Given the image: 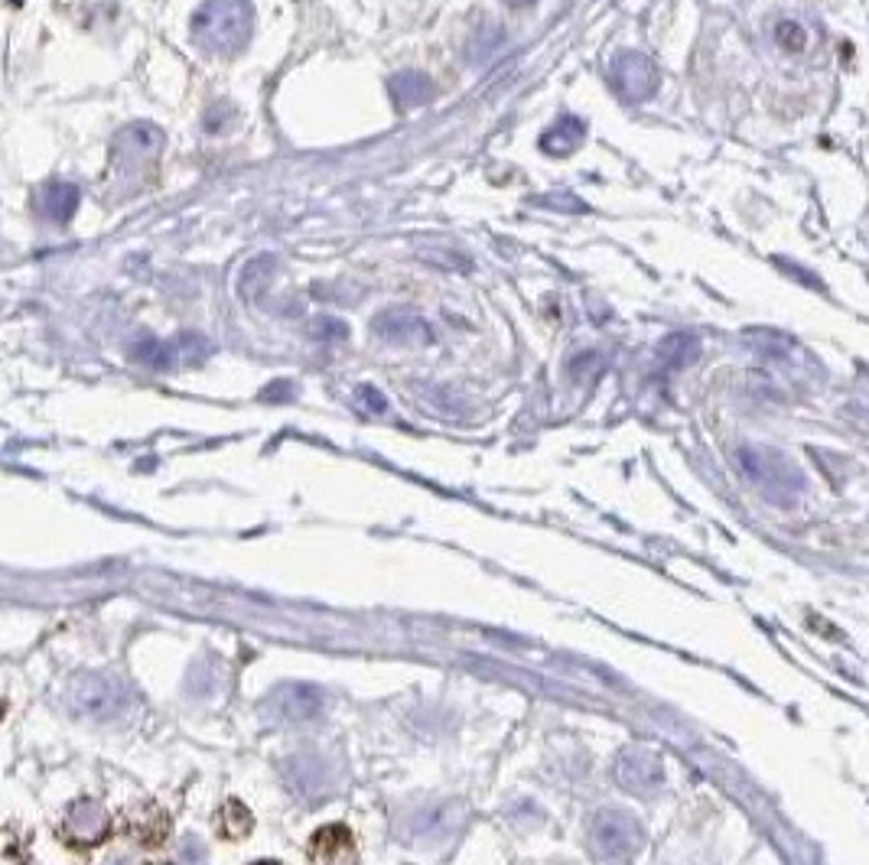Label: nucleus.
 I'll return each mask as SVG.
<instances>
[{
  "label": "nucleus",
  "mask_w": 869,
  "mask_h": 865,
  "mask_svg": "<svg viewBox=\"0 0 869 865\" xmlns=\"http://www.w3.org/2000/svg\"><path fill=\"white\" fill-rule=\"evenodd\" d=\"M697 355H700V338L690 336V333H675V336H668L658 345V358H661L665 368H671V372L690 365V362H697Z\"/></svg>",
  "instance_id": "obj_14"
},
{
  "label": "nucleus",
  "mask_w": 869,
  "mask_h": 865,
  "mask_svg": "<svg viewBox=\"0 0 869 865\" xmlns=\"http://www.w3.org/2000/svg\"><path fill=\"white\" fill-rule=\"evenodd\" d=\"M583 141H586V124L579 118H574V114H567L550 131H544L540 150L550 153V156H570V153H577V146Z\"/></svg>",
  "instance_id": "obj_11"
},
{
  "label": "nucleus",
  "mask_w": 869,
  "mask_h": 865,
  "mask_svg": "<svg viewBox=\"0 0 869 865\" xmlns=\"http://www.w3.org/2000/svg\"><path fill=\"white\" fill-rule=\"evenodd\" d=\"M613 85L616 92L628 101H645L658 92L661 85V72L658 65L641 55V52H623L616 62H613Z\"/></svg>",
  "instance_id": "obj_5"
},
{
  "label": "nucleus",
  "mask_w": 869,
  "mask_h": 865,
  "mask_svg": "<svg viewBox=\"0 0 869 865\" xmlns=\"http://www.w3.org/2000/svg\"><path fill=\"white\" fill-rule=\"evenodd\" d=\"M775 40H778V47L781 49H805V43H808V33H805V27H801V23L781 20V23L775 27Z\"/></svg>",
  "instance_id": "obj_18"
},
{
  "label": "nucleus",
  "mask_w": 869,
  "mask_h": 865,
  "mask_svg": "<svg viewBox=\"0 0 869 865\" xmlns=\"http://www.w3.org/2000/svg\"><path fill=\"white\" fill-rule=\"evenodd\" d=\"M254 30L251 0H205L193 13V43L209 55H235Z\"/></svg>",
  "instance_id": "obj_1"
},
{
  "label": "nucleus",
  "mask_w": 869,
  "mask_h": 865,
  "mask_svg": "<svg viewBox=\"0 0 869 865\" xmlns=\"http://www.w3.org/2000/svg\"><path fill=\"white\" fill-rule=\"evenodd\" d=\"M616 781L631 794H655L665 784L661 759L645 749H628L616 762Z\"/></svg>",
  "instance_id": "obj_6"
},
{
  "label": "nucleus",
  "mask_w": 869,
  "mask_h": 865,
  "mask_svg": "<svg viewBox=\"0 0 869 865\" xmlns=\"http://www.w3.org/2000/svg\"><path fill=\"white\" fill-rule=\"evenodd\" d=\"M72 700L75 710L82 716H98V720H111L128 706V693L118 680L108 676H82L72 686Z\"/></svg>",
  "instance_id": "obj_4"
},
{
  "label": "nucleus",
  "mask_w": 869,
  "mask_h": 865,
  "mask_svg": "<svg viewBox=\"0 0 869 865\" xmlns=\"http://www.w3.org/2000/svg\"><path fill=\"white\" fill-rule=\"evenodd\" d=\"M355 404H358L365 414H382V410H385V394H382L378 387L362 385L355 390Z\"/></svg>",
  "instance_id": "obj_20"
},
{
  "label": "nucleus",
  "mask_w": 869,
  "mask_h": 865,
  "mask_svg": "<svg viewBox=\"0 0 869 865\" xmlns=\"http://www.w3.org/2000/svg\"><path fill=\"white\" fill-rule=\"evenodd\" d=\"M589 843L599 859L626 865L641 846V826L619 811H603L589 826Z\"/></svg>",
  "instance_id": "obj_3"
},
{
  "label": "nucleus",
  "mask_w": 869,
  "mask_h": 865,
  "mask_svg": "<svg viewBox=\"0 0 869 865\" xmlns=\"http://www.w3.org/2000/svg\"><path fill=\"white\" fill-rule=\"evenodd\" d=\"M131 355L138 358V362H144L150 368H170L173 362H176V345H166V342H160V338H141L134 348H131Z\"/></svg>",
  "instance_id": "obj_16"
},
{
  "label": "nucleus",
  "mask_w": 869,
  "mask_h": 865,
  "mask_svg": "<svg viewBox=\"0 0 869 865\" xmlns=\"http://www.w3.org/2000/svg\"><path fill=\"white\" fill-rule=\"evenodd\" d=\"M505 3H508L512 10H525V7H532L534 0H505Z\"/></svg>",
  "instance_id": "obj_23"
},
{
  "label": "nucleus",
  "mask_w": 869,
  "mask_h": 865,
  "mask_svg": "<svg viewBox=\"0 0 869 865\" xmlns=\"http://www.w3.org/2000/svg\"><path fill=\"white\" fill-rule=\"evenodd\" d=\"M271 713L287 722L316 720L323 713V693L313 683H287L271 696Z\"/></svg>",
  "instance_id": "obj_8"
},
{
  "label": "nucleus",
  "mask_w": 869,
  "mask_h": 865,
  "mask_svg": "<svg viewBox=\"0 0 869 865\" xmlns=\"http://www.w3.org/2000/svg\"><path fill=\"white\" fill-rule=\"evenodd\" d=\"M739 466L749 479L756 481L775 501H791L795 491H801V472L775 449L762 446H742L739 449Z\"/></svg>",
  "instance_id": "obj_2"
},
{
  "label": "nucleus",
  "mask_w": 869,
  "mask_h": 865,
  "mask_svg": "<svg viewBox=\"0 0 869 865\" xmlns=\"http://www.w3.org/2000/svg\"><path fill=\"white\" fill-rule=\"evenodd\" d=\"M79 208V186L65 180H52L40 193V212L52 222H69Z\"/></svg>",
  "instance_id": "obj_12"
},
{
  "label": "nucleus",
  "mask_w": 869,
  "mask_h": 865,
  "mask_svg": "<svg viewBox=\"0 0 869 865\" xmlns=\"http://www.w3.org/2000/svg\"><path fill=\"white\" fill-rule=\"evenodd\" d=\"M345 336H348V326L336 316H320L310 326V338H316V342H342Z\"/></svg>",
  "instance_id": "obj_17"
},
{
  "label": "nucleus",
  "mask_w": 869,
  "mask_h": 865,
  "mask_svg": "<svg viewBox=\"0 0 869 865\" xmlns=\"http://www.w3.org/2000/svg\"><path fill=\"white\" fill-rule=\"evenodd\" d=\"M160 146H163V134H160V128H153V124H131V128H124V131L114 138L111 153H114L118 163H131V166H138V163L153 160V156L160 153Z\"/></svg>",
  "instance_id": "obj_9"
},
{
  "label": "nucleus",
  "mask_w": 869,
  "mask_h": 865,
  "mask_svg": "<svg viewBox=\"0 0 869 865\" xmlns=\"http://www.w3.org/2000/svg\"><path fill=\"white\" fill-rule=\"evenodd\" d=\"M372 333L391 345H431L434 342V329L414 309H385L382 316L372 319Z\"/></svg>",
  "instance_id": "obj_7"
},
{
  "label": "nucleus",
  "mask_w": 869,
  "mask_h": 865,
  "mask_svg": "<svg viewBox=\"0 0 869 865\" xmlns=\"http://www.w3.org/2000/svg\"><path fill=\"white\" fill-rule=\"evenodd\" d=\"M65 826H69V833H72L75 839L95 843L98 836L104 833V826H108V817H104V811L98 807L95 801H82V804H75V807L69 811Z\"/></svg>",
  "instance_id": "obj_13"
},
{
  "label": "nucleus",
  "mask_w": 869,
  "mask_h": 865,
  "mask_svg": "<svg viewBox=\"0 0 869 865\" xmlns=\"http://www.w3.org/2000/svg\"><path fill=\"white\" fill-rule=\"evenodd\" d=\"M534 205L560 208V212H586V202L577 195H540V199H534Z\"/></svg>",
  "instance_id": "obj_21"
},
{
  "label": "nucleus",
  "mask_w": 869,
  "mask_h": 865,
  "mask_svg": "<svg viewBox=\"0 0 869 865\" xmlns=\"http://www.w3.org/2000/svg\"><path fill=\"white\" fill-rule=\"evenodd\" d=\"M749 342L759 348V352H769V355H785L791 352V342L778 333H749Z\"/></svg>",
  "instance_id": "obj_19"
},
{
  "label": "nucleus",
  "mask_w": 869,
  "mask_h": 865,
  "mask_svg": "<svg viewBox=\"0 0 869 865\" xmlns=\"http://www.w3.org/2000/svg\"><path fill=\"white\" fill-rule=\"evenodd\" d=\"M387 92L394 98L397 111H414L434 98V82L424 72H397V75H391Z\"/></svg>",
  "instance_id": "obj_10"
},
{
  "label": "nucleus",
  "mask_w": 869,
  "mask_h": 865,
  "mask_svg": "<svg viewBox=\"0 0 869 865\" xmlns=\"http://www.w3.org/2000/svg\"><path fill=\"white\" fill-rule=\"evenodd\" d=\"M274 271H277V257L274 254H261V257L247 261L242 271V284H239L244 299H257V293L271 284Z\"/></svg>",
  "instance_id": "obj_15"
},
{
  "label": "nucleus",
  "mask_w": 869,
  "mask_h": 865,
  "mask_svg": "<svg viewBox=\"0 0 869 865\" xmlns=\"http://www.w3.org/2000/svg\"><path fill=\"white\" fill-rule=\"evenodd\" d=\"M290 394H293V390H290V385H284V381H281V385H271V390H264V400H287Z\"/></svg>",
  "instance_id": "obj_22"
}]
</instances>
